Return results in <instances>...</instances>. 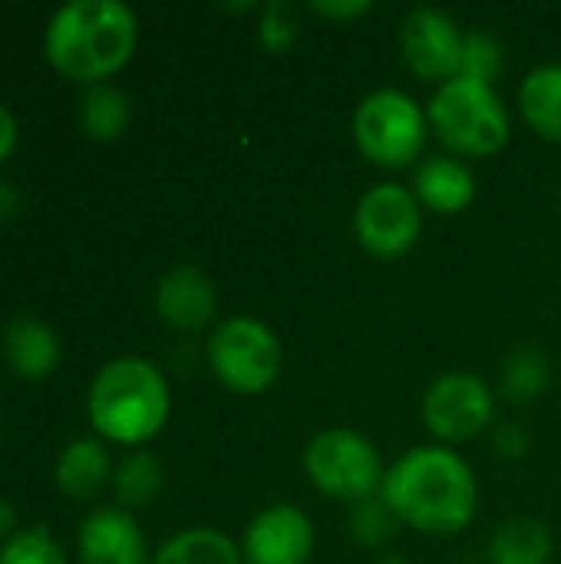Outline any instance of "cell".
Returning <instances> with one entry per match:
<instances>
[{"instance_id":"obj_1","label":"cell","mask_w":561,"mask_h":564,"mask_svg":"<svg viewBox=\"0 0 561 564\" xmlns=\"http://www.w3.org/2000/svg\"><path fill=\"white\" fill-rule=\"evenodd\" d=\"M384 502L400 525L423 535H460L479 512V482L450 446H413L384 476Z\"/></svg>"},{"instance_id":"obj_2","label":"cell","mask_w":561,"mask_h":564,"mask_svg":"<svg viewBox=\"0 0 561 564\" xmlns=\"http://www.w3.org/2000/svg\"><path fill=\"white\" fill-rule=\"evenodd\" d=\"M139 43V20L119 0H73L53 13L43 33L50 66L76 83L99 86L119 73Z\"/></svg>"},{"instance_id":"obj_3","label":"cell","mask_w":561,"mask_h":564,"mask_svg":"<svg viewBox=\"0 0 561 564\" xmlns=\"http://www.w3.org/2000/svg\"><path fill=\"white\" fill-rule=\"evenodd\" d=\"M86 413L103 443L142 446L165 430L172 393L155 364L142 357H119L96 373Z\"/></svg>"},{"instance_id":"obj_4","label":"cell","mask_w":561,"mask_h":564,"mask_svg":"<svg viewBox=\"0 0 561 564\" xmlns=\"http://www.w3.org/2000/svg\"><path fill=\"white\" fill-rule=\"evenodd\" d=\"M430 132L456 159H493L513 139V116L506 99L489 83L453 76L436 86L427 102Z\"/></svg>"},{"instance_id":"obj_5","label":"cell","mask_w":561,"mask_h":564,"mask_svg":"<svg viewBox=\"0 0 561 564\" xmlns=\"http://www.w3.org/2000/svg\"><path fill=\"white\" fill-rule=\"evenodd\" d=\"M357 152L380 169H410L423 162L430 139L427 109L403 89H374L354 112Z\"/></svg>"},{"instance_id":"obj_6","label":"cell","mask_w":561,"mask_h":564,"mask_svg":"<svg viewBox=\"0 0 561 564\" xmlns=\"http://www.w3.org/2000/svg\"><path fill=\"white\" fill-rule=\"evenodd\" d=\"M205 357L218 383L238 397H258L271 390L284 367L278 334L258 317H225L215 324L205 344Z\"/></svg>"},{"instance_id":"obj_7","label":"cell","mask_w":561,"mask_h":564,"mask_svg":"<svg viewBox=\"0 0 561 564\" xmlns=\"http://www.w3.org/2000/svg\"><path fill=\"white\" fill-rule=\"evenodd\" d=\"M304 476L321 496L357 506L380 496L387 469L377 446L364 433L331 426L304 446Z\"/></svg>"},{"instance_id":"obj_8","label":"cell","mask_w":561,"mask_h":564,"mask_svg":"<svg viewBox=\"0 0 561 564\" xmlns=\"http://www.w3.org/2000/svg\"><path fill=\"white\" fill-rule=\"evenodd\" d=\"M423 231V205L413 188L400 182H380L367 188L354 208V235L374 258H403Z\"/></svg>"},{"instance_id":"obj_9","label":"cell","mask_w":561,"mask_h":564,"mask_svg":"<svg viewBox=\"0 0 561 564\" xmlns=\"http://www.w3.org/2000/svg\"><path fill=\"white\" fill-rule=\"evenodd\" d=\"M420 416L440 443H470L493 426L496 393L476 373L453 370L430 383L420 403Z\"/></svg>"},{"instance_id":"obj_10","label":"cell","mask_w":561,"mask_h":564,"mask_svg":"<svg viewBox=\"0 0 561 564\" xmlns=\"http://www.w3.org/2000/svg\"><path fill=\"white\" fill-rule=\"evenodd\" d=\"M463 30L456 20L436 7H420L403 20L400 30V53L407 69L423 83H450L460 76V56H463Z\"/></svg>"},{"instance_id":"obj_11","label":"cell","mask_w":561,"mask_h":564,"mask_svg":"<svg viewBox=\"0 0 561 564\" xmlns=\"http://www.w3.org/2000/svg\"><path fill=\"white\" fill-rule=\"evenodd\" d=\"M317 535L298 506L278 502L261 509L241 539V558L245 564H308L314 555Z\"/></svg>"},{"instance_id":"obj_12","label":"cell","mask_w":561,"mask_h":564,"mask_svg":"<svg viewBox=\"0 0 561 564\" xmlns=\"http://www.w3.org/2000/svg\"><path fill=\"white\" fill-rule=\"evenodd\" d=\"M76 545L83 564H152L136 516L119 506L96 509L83 522Z\"/></svg>"},{"instance_id":"obj_13","label":"cell","mask_w":561,"mask_h":564,"mask_svg":"<svg viewBox=\"0 0 561 564\" xmlns=\"http://www.w3.org/2000/svg\"><path fill=\"white\" fill-rule=\"evenodd\" d=\"M155 311L169 327L182 334H198L215 321V284L192 264L172 268L155 288Z\"/></svg>"},{"instance_id":"obj_14","label":"cell","mask_w":561,"mask_h":564,"mask_svg":"<svg viewBox=\"0 0 561 564\" xmlns=\"http://www.w3.org/2000/svg\"><path fill=\"white\" fill-rule=\"evenodd\" d=\"M413 195L423 212L460 215L476 202V175L456 155H427L413 172Z\"/></svg>"},{"instance_id":"obj_15","label":"cell","mask_w":561,"mask_h":564,"mask_svg":"<svg viewBox=\"0 0 561 564\" xmlns=\"http://www.w3.org/2000/svg\"><path fill=\"white\" fill-rule=\"evenodd\" d=\"M112 459L106 453V443L96 436H83L73 440L60 459H56V489L66 499L86 502L93 496H99L109 482H112Z\"/></svg>"},{"instance_id":"obj_16","label":"cell","mask_w":561,"mask_h":564,"mask_svg":"<svg viewBox=\"0 0 561 564\" xmlns=\"http://www.w3.org/2000/svg\"><path fill=\"white\" fill-rule=\"evenodd\" d=\"M3 357L23 380H46L60 364L56 334L36 317H13L3 330Z\"/></svg>"},{"instance_id":"obj_17","label":"cell","mask_w":561,"mask_h":564,"mask_svg":"<svg viewBox=\"0 0 561 564\" xmlns=\"http://www.w3.org/2000/svg\"><path fill=\"white\" fill-rule=\"evenodd\" d=\"M519 109L532 132L561 145V63H546L526 73L519 86Z\"/></svg>"},{"instance_id":"obj_18","label":"cell","mask_w":561,"mask_h":564,"mask_svg":"<svg viewBox=\"0 0 561 564\" xmlns=\"http://www.w3.org/2000/svg\"><path fill=\"white\" fill-rule=\"evenodd\" d=\"M152 564H245L241 549L222 529L195 525L172 535L155 555Z\"/></svg>"},{"instance_id":"obj_19","label":"cell","mask_w":561,"mask_h":564,"mask_svg":"<svg viewBox=\"0 0 561 564\" xmlns=\"http://www.w3.org/2000/svg\"><path fill=\"white\" fill-rule=\"evenodd\" d=\"M552 532L539 519H509L489 542V564H549Z\"/></svg>"},{"instance_id":"obj_20","label":"cell","mask_w":561,"mask_h":564,"mask_svg":"<svg viewBox=\"0 0 561 564\" xmlns=\"http://www.w3.org/2000/svg\"><path fill=\"white\" fill-rule=\"evenodd\" d=\"M79 122H83V132L96 142L119 139L129 126V96L109 83L89 86L79 106Z\"/></svg>"},{"instance_id":"obj_21","label":"cell","mask_w":561,"mask_h":564,"mask_svg":"<svg viewBox=\"0 0 561 564\" xmlns=\"http://www.w3.org/2000/svg\"><path fill=\"white\" fill-rule=\"evenodd\" d=\"M552 383V364L542 350L526 347L516 350L506 364H503V377H499V390L509 403L522 406L539 400Z\"/></svg>"},{"instance_id":"obj_22","label":"cell","mask_w":561,"mask_h":564,"mask_svg":"<svg viewBox=\"0 0 561 564\" xmlns=\"http://www.w3.org/2000/svg\"><path fill=\"white\" fill-rule=\"evenodd\" d=\"M159 489H162V466L145 449L129 453L112 473V492L119 499V509H129V512L142 509L159 496Z\"/></svg>"},{"instance_id":"obj_23","label":"cell","mask_w":561,"mask_h":564,"mask_svg":"<svg viewBox=\"0 0 561 564\" xmlns=\"http://www.w3.org/2000/svg\"><path fill=\"white\" fill-rule=\"evenodd\" d=\"M503 43L486 30H470L463 36V56H460V76L476 83H496L503 73Z\"/></svg>"},{"instance_id":"obj_24","label":"cell","mask_w":561,"mask_h":564,"mask_svg":"<svg viewBox=\"0 0 561 564\" xmlns=\"http://www.w3.org/2000/svg\"><path fill=\"white\" fill-rule=\"evenodd\" d=\"M397 529H400V519L384 502V496H374V499H364V502L350 506V535L360 545L377 549V545L390 542Z\"/></svg>"},{"instance_id":"obj_25","label":"cell","mask_w":561,"mask_h":564,"mask_svg":"<svg viewBox=\"0 0 561 564\" xmlns=\"http://www.w3.org/2000/svg\"><path fill=\"white\" fill-rule=\"evenodd\" d=\"M0 564H66V555L60 542L43 525H36V529L17 532L0 549Z\"/></svg>"},{"instance_id":"obj_26","label":"cell","mask_w":561,"mask_h":564,"mask_svg":"<svg viewBox=\"0 0 561 564\" xmlns=\"http://www.w3.org/2000/svg\"><path fill=\"white\" fill-rule=\"evenodd\" d=\"M298 10L284 0H271L268 7H261V20H258V43L274 53L284 56L294 43H298Z\"/></svg>"},{"instance_id":"obj_27","label":"cell","mask_w":561,"mask_h":564,"mask_svg":"<svg viewBox=\"0 0 561 564\" xmlns=\"http://www.w3.org/2000/svg\"><path fill=\"white\" fill-rule=\"evenodd\" d=\"M493 446H496V453L503 459L516 463V459H522L529 453V433L522 426H516V423H503L496 430V436H493Z\"/></svg>"},{"instance_id":"obj_28","label":"cell","mask_w":561,"mask_h":564,"mask_svg":"<svg viewBox=\"0 0 561 564\" xmlns=\"http://www.w3.org/2000/svg\"><path fill=\"white\" fill-rule=\"evenodd\" d=\"M311 10L324 20H357L364 13H370L374 3H367V0H317V3H311Z\"/></svg>"},{"instance_id":"obj_29","label":"cell","mask_w":561,"mask_h":564,"mask_svg":"<svg viewBox=\"0 0 561 564\" xmlns=\"http://www.w3.org/2000/svg\"><path fill=\"white\" fill-rule=\"evenodd\" d=\"M17 135H20V126H17V116L0 102V165L10 159V152L17 149Z\"/></svg>"},{"instance_id":"obj_30","label":"cell","mask_w":561,"mask_h":564,"mask_svg":"<svg viewBox=\"0 0 561 564\" xmlns=\"http://www.w3.org/2000/svg\"><path fill=\"white\" fill-rule=\"evenodd\" d=\"M20 212V192L10 182H0V221H10Z\"/></svg>"},{"instance_id":"obj_31","label":"cell","mask_w":561,"mask_h":564,"mask_svg":"<svg viewBox=\"0 0 561 564\" xmlns=\"http://www.w3.org/2000/svg\"><path fill=\"white\" fill-rule=\"evenodd\" d=\"M17 535V509L10 506V499L0 496V542L7 545Z\"/></svg>"}]
</instances>
